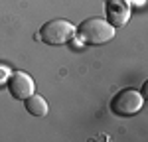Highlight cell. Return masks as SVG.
I'll list each match as a JSON object with an SVG mask.
<instances>
[{
    "label": "cell",
    "mask_w": 148,
    "mask_h": 142,
    "mask_svg": "<svg viewBox=\"0 0 148 142\" xmlns=\"http://www.w3.org/2000/svg\"><path fill=\"white\" fill-rule=\"evenodd\" d=\"M144 105V97L142 93H138L136 89H121L119 93L111 99V111L116 117H132Z\"/></svg>",
    "instance_id": "3"
},
{
    "label": "cell",
    "mask_w": 148,
    "mask_h": 142,
    "mask_svg": "<svg viewBox=\"0 0 148 142\" xmlns=\"http://www.w3.org/2000/svg\"><path fill=\"white\" fill-rule=\"evenodd\" d=\"M10 73H12V71L8 69L6 65H0V85H2V83H6V81H8V77H10Z\"/></svg>",
    "instance_id": "7"
},
{
    "label": "cell",
    "mask_w": 148,
    "mask_h": 142,
    "mask_svg": "<svg viewBox=\"0 0 148 142\" xmlns=\"http://www.w3.org/2000/svg\"><path fill=\"white\" fill-rule=\"evenodd\" d=\"M107 16L109 20L107 22L119 28V26H125L130 18V4L126 0H107Z\"/></svg>",
    "instance_id": "5"
},
{
    "label": "cell",
    "mask_w": 148,
    "mask_h": 142,
    "mask_svg": "<svg viewBox=\"0 0 148 142\" xmlns=\"http://www.w3.org/2000/svg\"><path fill=\"white\" fill-rule=\"evenodd\" d=\"M6 85H8V91H10L12 97L20 99V101H24L26 97L36 93V83L26 71H12Z\"/></svg>",
    "instance_id": "4"
},
{
    "label": "cell",
    "mask_w": 148,
    "mask_h": 142,
    "mask_svg": "<svg viewBox=\"0 0 148 142\" xmlns=\"http://www.w3.org/2000/svg\"><path fill=\"white\" fill-rule=\"evenodd\" d=\"M73 36H75V26L63 18L49 20L40 28V40L47 46H63Z\"/></svg>",
    "instance_id": "2"
},
{
    "label": "cell",
    "mask_w": 148,
    "mask_h": 142,
    "mask_svg": "<svg viewBox=\"0 0 148 142\" xmlns=\"http://www.w3.org/2000/svg\"><path fill=\"white\" fill-rule=\"evenodd\" d=\"M24 106H26V111H28L32 117H46L47 111H49L47 101L38 93H32L30 97H26V99H24Z\"/></svg>",
    "instance_id": "6"
},
{
    "label": "cell",
    "mask_w": 148,
    "mask_h": 142,
    "mask_svg": "<svg viewBox=\"0 0 148 142\" xmlns=\"http://www.w3.org/2000/svg\"><path fill=\"white\" fill-rule=\"evenodd\" d=\"M77 34H79L83 44L101 46V44H107V42L113 40L114 34H116V28L111 26L105 18L93 16V18H87V20H83V22L79 24Z\"/></svg>",
    "instance_id": "1"
}]
</instances>
